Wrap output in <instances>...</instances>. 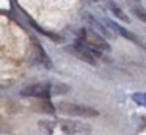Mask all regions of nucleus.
Here are the masks:
<instances>
[{
  "label": "nucleus",
  "instance_id": "1",
  "mask_svg": "<svg viewBox=\"0 0 146 135\" xmlns=\"http://www.w3.org/2000/svg\"><path fill=\"white\" fill-rule=\"evenodd\" d=\"M76 35L79 38V41H82L83 44L93 47V49H98L101 52H110V44H108L107 38L104 35H101L99 31L93 30L91 27H82L79 30H76Z\"/></svg>",
  "mask_w": 146,
  "mask_h": 135
},
{
  "label": "nucleus",
  "instance_id": "2",
  "mask_svg": "<svg viewBox=\"0 0 146 135\" xmlns=\"http://www.w3.org/2000/svg\"><path fill=\"white\" fill-rule=\"evenodd\" d=\"M66 50H69V52L76 57V58L82 60V61L88 63V65H93V66H96L99 63V60L104 58V55H102L104 52H101V50H98V49H93V47H90V46H86V44H83L82 41H77L76 44L68 46Z\"/></svg>",
  "mask_w": 146,
  "mask_h": 135
},
{
  "label": "nucleus",
  "instance_id": "3",
  "mask_svg": "<svg viewBox=\"0 0 146 135\" xmlns=\"http://www.w3.org/2000/svg\"><path fill=\"white\" fill-rule=\"evenodd\" d=\"M57 110L68 116H77V118H94V116H99V112L96 108H93V107L83 105V104L66 102V100L58 102Z\"/></svg>",
  "mask_w": 146,
  "mask_h": 135
},
{
  "label": "nucleus",
  "instance_id": "4",
  "mask_svg": "<svg viewBox=\"0 0 146 135\" xmlns=\"http://www.w3.org/2000/svg\"><path fill=\"white\" fill-rule=\"evenodd\" d=\"M21 94L24 97H33V99L46 100L54 94V88L49 83H33V85H29V86L22 88Z\"/></svg>",
  "mask_w": 146,
  "mask_h": 135
},
{
  "label": "nucleus",
  "instance_id": "5",
  "mask_svg": "<svg viewBox=\"0 0 146 135\" xmlns=\"http://www.w3.org/2000/svg\"><path fill=\"white\" fill-rule=\"evenodd\" d=\"M60 129L68 135H80V134H90L91 127L82 121H74V119H61L58 121Z\"/></svg>",
  "mask_w": 146,
  "mask_h": 135
},
{
  "label": "nucleus",
  "instance_id": "6",
  "mask_svg": "<svg viewBox=\"0 0 146 135\" xmlns=\"http://www.w3.org/2000/svg\"><path fill=\"white\" fill-rule=\"evenodd\" d=\"M104 24L107 25L110 30H113L115 33H118V35H121L123 38H126L127 41H130V43L137 44V46H143L141 39H140V38L137 36L135 33H132L130 30H127V28H124V27H121V25H118L116 22H113V21H110V19H105V17H104Z\"/></svg>",
  "mask_w": 146,
  "mask_h": 135
},
{
  "label": "nucleus",
  "instance_id": "7",
  "mask_svg": "<svg viewBox=\"0 0 146 135\" xmlns=\"http://www.w3.org/2000/svg\"><path fill=\"white\" fill-rule=\"evenodd\" d=\"M83 21L88 24V27H91L93 30L99 31L101 35H104L105 38H115V31L110 30V28L107 27V25L104 24V21H98V19L94 17L93 14H90V13H85V16H83Z\"/></svg>",
  "mask_w": 146,
  "mask_h": 135
},
{
  "label": "nucleus",
  "instance_id": "8",
  "mask_svg": "<svg viewBox=\"0 0 146 135\" xmlns=\"http://www.w3.org/2000/svg\"><path fill=\"white\" fill-rule=\"evenodd\" d=\"M107 6H108V9H110V13H111V14H113L116 19H119V21L126 22V24H127V22H130V17H129V16H127L126 13H124L123 9H121L115 2H111V0H110V2L107 3Z\"/></svg>",
  "mask_w": 146,
  "mask_h": 135
},
{
  "label": "nucleus",
  "instance_id": "9",
  "mask_svg": "<svg viewBox=\"0 0 146 135\" xmlns=\"http://www.w3.org/2000/svg\"><path fill=\"white\" fill-rule=\"evenodd\" d=\"M130 9H132V13H133L135 17H138L141 22H146V8L141 5V3H135V5H132Z\"/></svg>",
  "mask_w": 146,
  "mask_h": 135
},
{
  "label": "nucleus",
  "instance_id": "10",
  "mask_svg": "<svg viewBox=\"0 0 146 135\" xmlns=\"http://www.w3.org/2000/svg\"><path fill=\"white\" fill-rule=\"evenodd\" d=\"M127 3H129V6H132L135 3H141V0H127Z\"/></svg>",
  "mask_w": 146,
  "mask_h": 135
},
{
  "label": "nucleus",
  "instance_id": "11",
  "mask_svg": "<svg viewBox=\"0 0 146 135\" xmlns=\"http://www.w3.org/2000/svg\"><path fill=\"white\" fill-rule=\"evenodd\" d=\"M93 2H99V0H93Z\"/></svg>",
  "mask_w": 146,
  "mask_h": 135
}]
</instances>
